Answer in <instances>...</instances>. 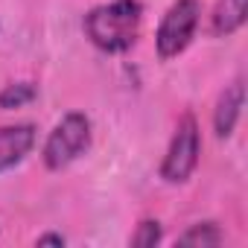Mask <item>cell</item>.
Returning <instances> with one entry per match:
<instances>
[{
	"label": "cell",
	"mask_w": 248,
	"mask_h": 248,
	"mask_svg": "<svg viewBox=\"0 0 248 248\" xmlns=\"http://www.w3.org/2000/svg\"><path fill=\"white\" fill-rule=\"evenodd\" d=\"M143 24V6L140 0H111V3L93 6L82 27L88 41L102 53H126L135 47Z\"/></svg>",
	"instance_id": "obj_1"
},
{
	"label": "cell",
	"mask_w": 248,
	"mask_h": 248,
	"mask_svg": "<svg viewBox=\"0 0 248 248\" xmlns=\"http://www.w3.org/2000/svg\"><path fill=\"white\" fill-rule=\"evenodd\" d=\"M91 138H93V132H91L88 114H82V111L64 114L44 140V149H41L44 167L50 172H62L64 167H70L91 149Z\"/></svg>",
	"instance_id": "obj_2"
},
{
	"label": "cell",
	"mask_w": 248,
	"mask_h": 248,
	"mask_svg": "<svg viewBox=\"0 0 248 248\" xmlns=\"http://www.w3.org/2000/svg\"><path fill=\"white\" fill-rule=\"evenodd\" d=\"M202 21V3L199 0H175V3L164 12L158 30H155V50L164 62L181 56L199 30Z\"/></svg>",
	"instance_id": "obj_3"
},
{
	"label": "cell",
	"mask_w": 248,
	"mask_h": 248,
	"mask_svg": "<svg viewBox=\"0 0 248 248\" xmlns=\"http://www.w3.org/2000/svg\"><path fill=\"white\" fill-rule=\"evenodd\" d=\"M199 155H202V132L196 117L187 111L178 126L172 132V140L167 146V155L161 161V178L167 184H184L190 181V175L199 167Z\"/></svg>",
	"instance_id": "obj_4"
},
{
	"label": "cell",
	"mask_w": 248,
	"mask_h": 248,
	"mask_svg": "<svg viewBox=\"0 0 248 248\" xmlns=\"http://www.w3.org/2000/svg\"><path fill=\"white\" fill-rule=\"evenodd\" d=\"M35 126L32 123H15V126H0V172L15 170L32 149H35Z\"/></svg>",
	"instance_id": "obj_5"
},
{
	"label": "cell",
	"mask_w": 248,
	"mask_h": 248,
	"mask_svg": "<svg viewBox=\"0 0 248 248\" xmlns=\"http://www.w3.org/2000/svg\"><path fill=\"white\" fill-rule=\"evenodd\" d=\"M242 105H245V85H242V79H236L219 93L216 108H213V132L219 140H228L233 135L239 114H242Z\"/></svg>",
	"instance_id": "obj_6"
},
{
	"label": "cell",
	"mask_w": 248,
	"mask_h": 248,
	"mask_svg": "<svg viewBox=\"0 0 248 248\" xmlns=\"http://www.w3.org/2000/svg\"><path fill=\"white\" fill-rule=\"evenodd\" d=\"M248 18V0H216L210 15V32L216 38H228L245 27Z\"/></svg>",
	"instance_id": "obj_7"
},
{
	"label": "cell",
	"mask_w": 248,
	"mask_h": 248,
	"mask_svg": "<svg viewBox=\"0 0 248 248\" xmlns=\"http://www.w3.org/2000/svg\"><path fill=\"white\" fill-rule=\"evenodd\" d=\"M225 242V233L219 228V222L213 219H204V222H196L190 225L178 239L175 245H196V248H207V245H222Z\"/></svg>",
	"instance_id": "obj_8"
},
{
	"label": "cell",
	"mask_w": 248,
	"mask_h": 248,
	"mask_svg": "<svg viewBox=\"0 0 248 248\" xmlns=\"http://www.w3.org/2000/svg\"><path fill=\"white\" fill-rule=\"evenodd\" d=\"M38 96V85L32 82H12L0 91V108H24Z\"/></svg>",
	"instance_id": "obj_9"
},
{
	"label": "cell",
	"mask_w": 248,
	"mask_h": 248,
	"mask_svg": "<svg viewBox=\"0 0 248 248\" xmlns=\"http://www.w3.org/2000/svg\"><path fill=\"white\" fill-rule=\"evenodd\" d=\"M161 239H164V228L158 219H143L138 225V231L132 233V245H138V248H155Z\"/></svg>",
	"instance_id": "obj_10"
},
{
	"label": "cell",
	"mask_w": 248,
	"mask_h": 248,
	"mask_svg": "<svg viewBox=\"0 0 248 248\" xmlns=\"http://www.w3.org/2000/svg\"><path fill=\"white\" fill-rule=\"evenodd\" d=\"M64 242H67V239H64L62 233H44V236L35 239V245H59V248H62Z\"/></svg>",
	"instance_id": "obj_11"
}]
</instances>
